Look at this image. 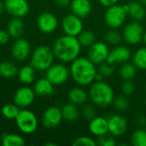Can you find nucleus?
Wrapping results in <instances>:
<instances>
[{
	"mask_svg": "<svg viewBox=\"0 0 146 146\" xmlns=\"http://www.w3.org/2000/svg\"><path fill=\"white\" fill-rule=\"evenodd\" d=\"M70 78L80 86H90L95 80L98 74V66L87 56H80L69 66Z\"/></svg>",
	"mask_w": 146,
	"mask_h": 146,
	"instance_id": "nucleus-1",
	"label": "nucleus"
},
{
	"mask_svg": "<svg viewBox=\"0 0 146 146\" xmlns=\"http://www.w3.org/2000/svg\"><path fill=\"white\" fill-rule=\"evenodd\" d=\"M51 48L56 58L62 62L70 63L80 56L82 46L77 37L64 34L55 40Z\"/></svg>",
	"mask_w": 146,
	"mask_h": 146,
	"instance_id": "nucleus-2",
	"label": "nucleus"
},
{
	"mask_svg": "<svg viewBox=\"0 0 146 146\" xmlns=\"http://www.w3.org/2000/svg\"><path fill=\"white\" fill-rule=\"evenodd\" d=\"M89 99L97 108L105 109L112 105L115 97L113 87L104 80L94 81L89 86Z\"/></svg>",
	"mask_w": 146,
	"mask_h": 146,
	"instance_id": "nucleus-3",
	"label": "nucleus"
},
{
	"mask_svg": "<svg viewBox=\"0 0 146 146\" xmlns=\"http://www.w3.org/2000/svg\"><path fill=\"white\" fill-rule=\"evenodd\" d=\"M54 59L52 48L42 44L37 46L32 52L30 64L36 71H46L54 63Z\"/></svg>",
	"mask_w": 146,
	"mask_h": 146,
	"instance_id": "nucleus-4",
	"label": "nucleus"
},
{
	"mask_svg": "<svg viewBox=\"0 0 146 146\" xmlns=\"http://www.w3.org/2000/svg\"><path fill=\"white\" fill-rule=\"evenodd\" d=\"M128 18L124 5L116 3L107 7L104 13V22L108 28H121Z\"/></svg>",
	"mask_w": 146,
	"mask_h": 146,
	"instance_id": "nucleus-5",
	"label": "nucleus"
},
{
	"mask_svg": "<svg viewBox=\"0 0 146 146\" xmlns=\"http://www.w3.org/2000/svg\"><path fill=\"white\" fill-rule=\"evenodd\" d=\"M145 30V28L141 21L131 20L122 27V40L127 45L136 46L143 41Z\"/></svg>",
	"mask_w": 146,
	"mask_h": 146,
	"instance_id": "nucleus-6",
	"label": "nucleus"
},
{
	"mask_svg": "<svg viewBox=\"0 0 146 146\" xmlns=\"http://www.w3.org/2000/svg\"><path fill=\"white\" fill-rule=\"evenodd\" d=\"M15 123L18 129L25 134L33 133L38 127L36 115L27 109H21L20 110L15 118Z\"/></svg>",
	"mask_w": 146,
	"mask_h": 146,
	"instance_id": "nucleus-7",
	"label": "nucleus"
},
{
	"mask_svg": "<svg viewBox=\"0 0 146 146\" xmlns=\"http://www.w3.org/2000/svg\"><path fill=\"white\" fill-rule=\"evenodd\" d=\"M45 77L56 86L65 84L70 78L69 68L62 63L52 64L46 71Z\"/></svg>",
	"mask_w": 146,
	"mask_h": 146,
	"instance_id": "nucleus-8",
	"label": "nucleus"
},
{
	"mask_svg": "<svg viewBox=\"0 0 146 146\" xmlns=\"http://www.w3.org/2000/svg\"><path fill=\"white\" fill-rule=\"evenodd\" d=\"M107 119L109 124V133L114 137H122L128 131V121L121 113L117 112L111 114L107 117Z\"/></svg>",
	"mask_w": 146,
	"mask_h": 146,
	"instance_id": "nucleus-9",
	"label": "nucleus"
},
{
	"mask_svg": "<svg viewBox=\"0 0 146 146\" xmlns=\"http://www.w3.org/2000/svg\"><path fill=\"white\" fill-rule=\"evenodd\" d=\"M110 48L104 41H96L87 48L86 56L97 66L106 62Z\"/></svg>",
	"mask_w": 146,
	"mask_h": 146,
	"instance_id": "nucleus-10",
	"label": "nucleus"
},
{
	"mask_svg": "<svg viewBox=\"0 0 146 146\" xmlns=\"http://www.w3.org/2000/svg\"><path fill=\"white\" fill-rule=\"evenodd\" d=\"M62 30L66 35L78 37L84 30L83 19L75 15L73 13L66 15L61 21Z\"/></svg>",
	"mask_w": 146,
	"mask_h": 146,
	"instance_id": "nucleus-11",
	"label": "nucleus"
},
{
	"mask_svg": "<svg viewBox=\"0 0 146 146\" xmlns=\"http://www.w3.org/2000/svg\"><path fill=\"white\" fill-rule=\"evenodd\" d=\"M38 30L45 34H50L56 31L59 27L58 18L51 12L44 11L38 15L36 21Z\"/></svg>",
	"mask_w": 146,
	"mask_h": 146,
	"instance_id": "nucleus-12",
	"label": "nucleus"
},
{
	"mask_svg": "<svg viewBox=\"0 0 146 146\" xmlns=\"http://www.w3.org/2000/svg\"><path fill=\"white\" fill-rule=\"evenodd\" d=\"M132 51L127 45L120 44L110 49L107 62L114 65H121L130 61L132 59Z\"/></svg>",
	"mask_w": 146,
	"mask_h": 146,
	"instance_id": "nucleus-13",
	"label": "nucleus"
},
{
	"mask_svg": "<svg viewBox=\"0 0 146 146\" xmlns=\"http://www.w3.org/2000/svg\"><path fill=\"white\" fill-rule=\"evenodd\" d=\"M35 92L33 89L27 86H21L16 90L14 95V103L20 109H27L33 104L35 99Z\"/></svg>",
	"mask_w": 146,
	"mask_h": 146,
	"instance_id": "nucleus-14",
	"label": "nucleus"
},
{
	"mask_svg": "<svg viewBox=\"0 0 146 146\" xmlns=\"http://www.w3.org/2000/svg\"><path fill=\"white\" fill-rule=\"evenodd\" d=\"M62 109L56 106L49 107L44 110L42 115V124L45 128H56L62 121Z\"/></svg>",
	"mask_w": 146,
	"mask_h": 146,
	"instance_id": "nucleus-15",
	"label": "nucleus"
},
{
	"mask_svg": "<svg viewBox=\"0 0 146 146\" xmlns=\"http://www.w3.org/2000/svg\"><path fill=\"white\" fill-rule=\"evenodd\" d=\"M3 3L6 12L12 17L23 18L30 10L27 0H4Z\"/></svg>",
	"mask_w": 146,
	"mask_h": 146,
	"instance_id": "nucleus-16",
	"label": "nucleus"
},
{
	"mask_svg": "<svg viewBox=\"0 0 146 146\" xmlns=\"http://www.w3.org/2000/svg\"><path fill=\"white\" fill-rule=\"evenodd\" d=\"M31 54V44L25 38H15L11 46V55L17 61H25Z\"/></svg>",
	"mask_w": 146,
	"mask_h": 146,
	"instance_id": "nucleus-17",
	"label": "nucleus"
},
{
	"mask_svg": "<svg viewBox=\"0 0 146 146\" xmlns=\"http://www.w3.org/2000/svg\"><path fill=\"white\" fill-rule=\"evenodd\" d=\"M88 122V130L92 136L99 138L109 133V124L107 117L96 115Z\"/></svg>",
	"mask_w": 146,
	"mask_h": 146,
	"instance_id": "nucleus-18",
	"label": "nucleus"
},
{
	"mask_svg": "<svg viewBox=\"0 0 146 146\" xmlns=\"http://www.w3.org/2000/svg\"><path fill=\"white\" fill-rule=\"evenodd\" d=\"M69 8L71 13L81 19H86L92 13L93 3L92 0H71Z\"/></svg>",
	"mask_w": 146,
	"mask_h": 146,
	"instance_id": "nucleus-19",
	"label": "nucleus"
},
{
	"mask_svg": "<svg viewBox=\"0 0 146 146\" xmlns=\"http://www.w3.org/2000/svg\"><path fill=\"white\" fill-rule=\"evenodd\" d=\"M67 98L68 102L80 107L87 104L89 100V94L84 86L77 85L76 86H74L68 90Z\"/></svg>",
	"mask_w": 146,
	"mask_h": 146,
	"instance_id": "nucleus-20",
	"label": "nucleus"
},
{
	"mask_svg": "<svg viewBox=\"0 0 146 146\" xmlns=\"http://www.w3.org/2000/svg\"><path fill=\"white\" fill-rule=\"evenodd\" d=\"M127 15L131 20L142 21H145L146 16V7L139 0L131 1L127 4H124Z\"/></svg>",
	"mask_w": 146,
	"mask_h": 146,
	"instance_id": "nucleus-21",
	"label": "nucleus"
},
{
	"mask_svg": "<svg viewBox=\"0 0 146 146\" xmlns=\"http://www.w3.org/2000/svg\"><path fill=\"white\" fill-rule=\"evenodd\" d=\"M54 85L46 78L38 79L33 86V91L36 95L40 97H49L54 94Z\"/></svg>",
	"mask_w": 146,
	"mask_h": 146,
	"instance_id": "nucleus-22",
	"label": "nucleus"
},
{
	"mask_svg": "<svg viewBox=\"0 0 146 146\" xmlns=\"http://www.w3.org/2000/svg\"><path fill=\"white\" fill-rule=\"evenodd\" d=\"M24 23L20 17H12L7 24V32L13 38H21L24 33Z\"/></svg>",
	"mask_w": 146,
	"mask_h": 146,
	"instance_id": "nucleus-23",
	"label": "nucleus"
},
{
	"mask_svg": "<svg viewBox=\"0 0 146 146\" xmlns=\"http://www.w3.org/2000/svg\"><path fill=\"white\" fill-rule=\"evenodd\" d=\"M62 113L63 120L68 122L76 121L81 115V111L79 106L68 102L62 107Z\"/></svg>",
	"mask_w": 146,
	"mask_h": 146,
	"instance_id": "nucleus-24",
	"label": "nucleus"
},
{
	"mask_svg": "<svg viewBox=\"0 0 146 146\" xmlns=\"http://www.w3.org/2000/svg\"><path fill=\"white\" fill-rule=\"evenodd\" d=\"M19 80L24 85H30L33 83L36 78V69L31 65H25L18 71Z\"/></svg>",
	"mask_w": 146,
	"mask_h": 146,
	"instance_id": "nucleus-25",
	"label": "nucleus"
},
{
	"mask_svg": "<svg viewBox=\"0 0 146 146\" xmlns=\"http://www.w3.org/2000/svg\"><path fill=\"white\" fill-rule=\"evenodd\" d=\"M137 67L129 61L121 64L119 68V75L122 80H133L137 75Z\"/></svg>",
	"mask_w": 146,
	"mask_h": 146,
	"instance_id": "nucleus-26",
	"label": "nucleus"
},
{
	"mask_svg": "<svg viewBox=\"0 0 146 146\" xmlns=\"http://www.w3.org/2000/svg\"><path fill=\"white\" fill-rule=\"evenodd\" d=\"M18 68L11 61H3L0 62V75L5 79L14 78L18 74Z\"/></svg>",
	"mask_w": 146,
	"mask_h": 146,
	"instance_id": "nucleus-27",
	"label": "nucleus"
},
{
	"mask_svg": "<svg viewBox=\"0 0 146 146\" xmlns=\"http://www.w3.org/2000/svg\"><path fill=\"white\" fill-rule=\"evenodd\" d=\"M132 62L139 70H146V46L138 48L132 55Z\"/></svg>",
	"mask_w": 146,
	"mask_h": 146,
	"instance_id": "nucleus-28",
	"label": "nucleus"
},
{
	"mask_svg": "<svg viewBox=\"0 0 146 146\" xmlns=\"http://www.w3.org/2000/svg\"><path fill=\"white\" fill-rule=\"evenodd\" d=\"M104 41L109 46H112V47L120 44L123 41L121 32H120L119 29L109 28V30H107L104 35Z\"/></svg>",
	"mask_w": 146,
	"mask_h": 146,
	"instance_id": "nucleus-29",
	"label": "nucleus"
},
{
	"mask_svg": "<svg viewBox=\"0 0 146 146\" xmlns=\"http://www.w3.org/2000/svg\"><path fill=\"white\" fill-rule=\"evenodd\" d=\"M78 40L82 47L88 48L92 44H94L97 41V35L96 33L90 29H84L79 35H78Z\"/></svg>",
	"mask_w": 146,
	"mask_h": 146,
	"instance_id": "nucleus-30",
	"label": "nucleus"
},
{
	"mask_svg": "<svg viewBox=\"0 0 146 146\" xmlns=\"http://www.w3.org/2000/svg\"><path fill=\"white\" fill-rule=\"evenodd\" d=\"M130 143L133 146H146V130L145 127H137L132 133Z\"/></svg>",
	"mask_w": 146,
	"mask_h": 146,
	"instance_id": "nucleus-31",
	"label": "nucleus"
},
{
	"mask_svg": "<svg viewBox=\"0 0 146 146\" xmlns=\"http://www.w3.org/2000/svg\"><path fill=\"white\" fill-rule=\"evenodd\" d=\"M3 146H24L26 142L24 139L15 133H4L2 138Z\"/></svg>",
	"mask_w": 146,
	"mask_h": 146,
	"instance_id": "nucleus-32",
	"label": "nucleus"
},
{
	"mask_svg": "<svg viewBox=\"0 0 146 146\" xmlns=\"http://www.w3.org/2000/svg\"><path fill=\"white\" fill-rule=\"evenodd\" d=\"M113 108L119 113H123L130 108V101L128 97L124 95H118L115 96L114 101L112 103Z\"/></svg>",
	"mask_w": 146,
	"mask_h": 146,
	"instance_id": "nucleus-33",
	"label": "nucleus"
},
{
	"mask_svg": "<svg viewBox=\"0 0 146 146\" xmlns=\"http://www.w3.org/2000/svg\"><path fill=\"white\" fill-rule=\"evenodd\" d=\"M20 108L14 103V104H7L3 106L2 108V115L9 120H15L16 116L20 112Z\"/></svg>",
	"mask_w": 146,
	"mask_h": 146,
	"instance_id": "nucleus-34",
	"label": "nucleus"
},
{
	"mask_svg": "<svg viewBox=\"0 0 146 146\" xmlns=\"http://www.w3.org/2000/svg\"><path fill=\"white\" fill-rule=\"evenodd\" d=\"M115 65H114L107 61L98 66V73L104 79L111 77L115 74Z\"/></svg>",
	"mask_w": 146,
	"mask_h": 146,
	"instance_id": "nucleus-35",
	"label": "nucleus"
},
{
	"mask_svg": "<svg viewBox=\"0 0 146 146\" xmlns=\"http://www.w3.org/2000/svg\"><path fill=\"white\" fill-rule=\"evenodd\" d=\"M81 116L84 120L89 121L97 115V107L93 104H86L81 109Z\"/></svg>",
	"mask_w": 146,
	"mask_h": 146,
	"instance_id": "nucleus-36",
	"label": "nucleus"
},
{
	"mask_svg": "<svg viewBox=\"0 0 146 146\" xmlns=\"http://www.w3.org/2000/svg\"><path fill=\"white\" fill-rule=\"evenodd\" d=\"M72 145L74 146H97V139H95L92 137L90 136H80L78 138H76Z\"/></svg>",
	"mask_w": 146,
	"mask_h": 146,
	"instance_id": "nucleus-37",
	"label": "nucleus"
},
{
	"mask_svg": "<svg viewBox=\"0 0 146 146\" xmlns=\"http://www.w3.org/2000/svg\"><path fill=\"white\" fill-rule=\"evenodd\" d=\"M136 91V86L133 80H122L121 85V92L122 95L130 97L134 94Z\"/></svg>",
	"mask_w": 146,
	"mask_h": 146,
	"instance_id": "nucleus-38",
	"label": "nucleus"
},
{
	"mask_svg": "<svg viewBox=\"0 0 146 146\" xmlns=\"http://www.w3.org/2000/svg\"><path fill=\"white\" fill-rule=\"evenodd\" d=\"M97 143L99 146H115L116 140L115 137L111 135L110 133H107L104 136L97 138Z\"/></svg>",
	"mask_w": 146,
	"mask_h": 146,
	"instance_id": "nucleus-39",
	"label": "nucleus"
},
{
	"mask_svg": "<svg viewBox=\"0 0 146 146\" xmlns=\"http://www.w3.org/2000/svg\"><path fill=\"white\" fill-rule=\"evenodd\" d=\"M133 123L137 127H145L146 116L143 114H137L133 117Z\"/></svg>",
	"mask_w": 146,
	"mask_h": 146,
	"instance_id": "nucleus-40",
	"label": "nucleus"
},
{
	"mask_svg": "<svg viewBox=\"0 0 146 146\" xmlns=\"http://www.w3.org/2000/svg\"><path fill=\"white\" fill-rule=\"evenodd\" d=\"M9 38H10V36L7 31L0 29V44L3 45V44H7L9 40Z\"/></svg>",
	"mask_w": 146,
	"mask_h": 146,
	"instance_id": "nucleus-41",
	"label": "nucleus"
},
{
	"mask_svg": "<svg viewBox=\"0 0 146 146\" xmlns=\"http://www.w3.org/2000/svg\"><path fill=\"white\" fill-rule=\"evenodd\" d=\"M97 1L100 5H102L104 8L110 7L111 5H114L119 3V0H97Z\"/></svg>",
	"mask_w": 146,
	"mask_h": 146,
	"instance_id": "nucleus-42",
	"label": "nucleus"
},
{
	"mask_svg": "<svg viewBox=\"0 0 146 146\" xmlns=\"http://www.w3.org/2000/svg\"><path fill=\"white\" fill-rule=\"evenodd\" d=\"M55 3L57 7L61 9H65L69 7L71 3V0H55Z\"/></svg>",
	"mask_w": 146,
	"mask_h": 146,
	"instance_id": "nucleus-43",
	"label": "nucleus"
},
{
	"mask_svg": "<svg viewBox=\"0 0 146 146\" xmlns=\"http://www.w3.org/2000/svg\"><path fill=\"white\" fill-rule=\"evenodd\" d=\"M4 10H5V9H4V3L2 2V1L0 0V15H1Z\"/></svg>",
	"mask_w": 146,
	"mask_h": 146,
	"instance_id": "nucleus-44",
	"label": "nucleus"
},
{
	"mask_svg": "<svg viewBox=\"0 0 146 146\" xmlns=\"http://www.w3.org/2000/svg\"><path fill=\"white\" fill-rule=\"evenodd\" d=\"M144 44H145V45L146 46V29L145 30V33H144V36H143V41H142Z\"/></svg>",
	"mask_w": 146,
	"mask_h": 146,
	"instance_id": "nucleus-45",
	"label": "nucleus"
},
{
	"mask_svg": "<svg viewBox=\"0 0 146 146\" xmlns=\"http://www.w3.org/2000/svg\"><path fill=\"white\" fill-rule=\"evenodd\" d=\"M45 146H56V144H55V143H46Z\"/></svg>",
	"mask_w": 146,
	"mask_h": 146,
	"instance_id": "nucleus-46",
	"label": "nucleus"
},
{
	"mask_svg": "<svg viewBox=\"0 0 146 146\" xmlns=\"http://www.w3.org/2000/svg\"><path fill=\"white\" fill-rule=\"evenodd\" d=\"M139 1L142 4H144V5L146 7V0H139Z\"/></svg>",
	"mask_w": 146,
	"mask_h": 146,
	"instance_id": "nucleus-47",
	"label": "nucleus"
},
{
	"mask_svg": "<svg viewBox=\"0 0 146 146\" xmlns=\"http://www.w3.org/2000/svg\"><path fill=\"white\" fill-rule=\"evenodd\" d=\"M145 90H146V86H145ZM145 105L146 106V98H145Z\"/></svg>",
	"mask_w": 146,
	"mask_h": 146,
	"instance_id": "nucleus-48",
	"label": "nucleus"
},
{
	"mask_svg": "<svg viewBox=\"0 0 146 146\" xmlns=\"http://www.w3.org/2000/svg\"><path fill=\"white\" fill-rule=\"evenodd\" d=\"M145 25H146V16H145Z\"/></svg>",
	"mask_w": 146,
	"mask_h": 146,
	"instance_id": "nucleus-49",
	"label": "nucleus"
}]
</instances>
